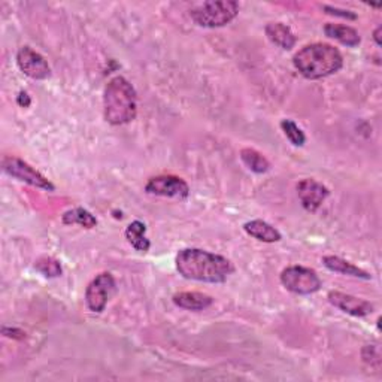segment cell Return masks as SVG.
I'll return each mask as SVG.
<instances>
[{"mask_svg": "<svg viewBox=\"0 0 382 382\" xmlns=\"http://www.w3.org/2000/svg\"><path fill=\"white\" fill-rule=\"evenodd\" d=\"M176 271L185 279L200 283L221 284L234 272V267L226 257L197 248H185L176 254Z\"/></svg>", "mask_w": 382, "mask_h": 382, "instance_id": "6da1fadb", "label": "cell"}, {"mask_svg": "<svg viewBox=\"0 0 382 382\" xmlns=\"http://www.w3.org/2000/svg\"><path fill=\"white\" fill-rule=\"evenodd\" d=\"M295 67L308 80H321L339 72L344 66V57L338 48L329 43H311L296 52Z\"/></svg>", "mask_w": 382, "mask_h": 382, "instance_id": "7a4b0ae2", "label": "cell"}, {"mask_svg": "<svg viewBox=\"0 0 382 382\" xmlns=\"http://www.w3.org/2000/svg\"><path fill=\"white\" fill-rule=\"evenodd\" d=\"M105 120L112 126H122L138 115V94L134 87L122 76L106 84L104 93Z\"/></svg>", "mask_w": 382, "mask_h": 382, "instance_id": "3957f363", "label": "cell"}, {"mask_svg": "<svg viewBox=\"0 0 382 382\" xmlns=\"http://www.w3.org/2000/svg\"><path fill=\"white\" fill-rule=\"evenodd\" d=\"M239 14V3L233 0L222 2H204L191 9V18L200 27L215 29L227 26Z\"/></svg>", "mask_w": 382, "mask_h": 382, "instance_id": "277c9868", "label": "cell"}, {"mask_svg": "<svg viewBox=\"0 0 382 382\" xmlns=\"http://www.w3.org/2000/svg\"><path fill=\"white\" fill-rule=\"evenodd\" d=\"M281 284L288 291L300 296L313 295L321 288V279L318 274L309 267L290 266L281 274Z\"/></svg>", "mask_w": 382, "mask_h": 382, "instance_id": "5b68a950", "label": "cell"}, {"mask_svg": "<svg viewBox=\"0 0 382 382\" xmlns=\"http://www.w3.org/2000/svg\"><path fill=\"white\" fill-rule=\"evenodd\" d=\"M2 167L5 174L18 179V181L21 183H26L31 187H36L45 191H55V187L50 179L45 178L41 172L35 169V167H31L24 160L18 159V157H10V155L3 157Z\"/></svg>", "mask_w": 382, "mask_h": 382, "instance_id": "8992f818", "label": "cell"}, {"mask_svg": "<svg viewBox=\"0 0 382 382\" xmlns=\"http://www.w3.org/2000/svg\"><path fill=\"white\" fill-rule=\"evenodd\" d=\"M115 291V279L109 272L99 274L85 290V303L92 312H104L108 300Z\"/></svg>", "mask_w": 382, "mask_h": 382, "instance_id": "52a82bcc", "label": "cell"}, {"mask_svg": "<svg viewBox=\"0 0 382 382\" xmlns=\"http://www.w3.org/2000/svg\"><path fill=\"white\" fill-rule=\"evenodd\" d=\"M145 191L153 196L172 197L184 200L190 196V187L183 178L175 175H159L150 178V181L145 185Z\"/></svg>", "mask_w": 382, "mask_h": 382, "instance_id": "ba28073f", "label": "cell"}, {"mask_svg": "<svg viewBox=\"0 0 382 382\" xmlns=\"http://www.w3.org/2000/svg\"><path fill=\"white\" fill-rule=\"evenodd\" d=\"M17 64L20 71L31 78V80H47L51 75L48 62L30 47L20 48V51L17 52Z\"/></svg>", "mask_w": 382, "mask_h": 382, "instance_id": "9c48e42d", "label": "cell"}, {"mask_svg": "<svg viewBox=\"0 0 382 382\" xmlns=\"http://www.w3.org/2000/svg\"><path fill=\"white\" fill-rule=\"evenodd\" d=\"M329 194V188L312 178L302 179L297 184V196L300 199V204L308 212L318 211Z\"/></svg>", "mask_w": 382, "mask_h": 382, "instance_id": "30bf717a", "label": "cell"}, {"mask_svg": "<svg viewBox=\"0 0 382 382\" xmlns=\"http://www.w3.org/2000/svg\"><path fill=\"white\" fill-rule=\"evenodd\" d=\"M327 299L334 308L341 309L345 313H350L353 317H367L374 312V305L370 302L341 293V291H330Z\"/></svg>", "mask_w": 382, "mask_h": 382, "instance_id": "8fae6325", "label": "cell"}, {"mask_svg": "<svg viewBox=\"0 0 382 382\" xmlns=\"http://www.w3.org/2000/svg\"><path fill=\"white\" fill-rule=\"evenodd\" d=\"M243 230L248 233L251 238L266 243H274L283 239V234L279 233V230L263 220L248 221L243 226Z\"/></svg>", "mask_w": 382, "mask_h": 382, "instance_id": "7c38bea8", "label": "cell"}, {"mask_svg": "<svg viewBox=\"0 0 382 382\" xmlns=\"http://www.w3.org/2000/svg\"><path fill=\"white\" fill-rule=\"evenodd\" d=\"M174 303L181 309L204 311L212 305L213 299L208 295L197 293V291H183L174 296Z\"/></svg>", "mask_w": 382, "mask_h": 382, "instance_id": "4fadbf2b", "label": "cell"}, {"mask_svg": "<svg viewBox=\"0 0 382 382\" xmlns=\"http://www.w3.org/2000/svg\"><path fill=\"white\" fill-rule=\"evenodd\" d=\"M264 31H266V36L269 38V41L275 43L276 47L287 50V51L295 48V45H296L295 33L290 30V27L283 24V22H269Z\"/></svg>", "mask_w": 382, "mask_h": 382, "instance_id": "5bb4252c", "label": "cell"}, {"mask_svg": "<svg viewBox=\"0 0 382 382\" xmlns=\"http://www.w3.org/2000/svg\"><path fill=\"white\" fill-rule=\"evenodd\" d=\"M325 36H329L339 43L345 45V47L354 48L360 43L362 38L358 35V31L351 26H344V24H334V22H329V24L324 26Z\"/></svg>", "mask_w": 382, "mask_h": 382, "instance_id": "9a60e30c", "label": "cell"}, {"mask_svg": "<svg viewBox=\"0 0 382 382\" xmlns=\"http://www.w3.org/2000/svg\"><path fill=\"white\" fill-rule=\"evenodd\" d=\"M323 264L329 269L332 272L336 274H342L348 276H354V278H360V279H370V275L360 269L358 266L344 260L341 257L336 255H325L323 257Z\"/></svg>", "mask_w": 382, "mask_h": 382, "instance_id": "2e32d148", "label": "cell"}, {"mask_svg": "<svg viewBox=\"0 0 382 382\" xmlns=\"http://www.w3.org/2000/svg\"><path fill=\"white\" fill-rule=\"evenodd\" d=\"M147 226L142 221H133L126 229V239L139 253H147L151 248V242L147 238Z\"/></svg>", "mask_w": 382, "mask_h": 382, "instance_id": "e0dca14e", "label": "cell"}, {"mask_svg": "<svg viewBox=\"0 0 382 382\" xmlns=\"http://www.w3.org/2000/svg\"><path fill=\"white\" fill-rule=\"evenodd\" d=\"M241 160L250 171L258 175L266 174L269 169H271V163H269L266 157L262 153H258L253 148H243L241 151Z\"/></svg>", "mask_w": 382, "mask_h": 382, "instance_id": "ac0fdd59", "label": "cell"}, {"mask_svg": "<svg viewBox=\"0 0 382 382\" xmlns=\"http://www.w3.org/2000/svg\"><path fill=\"white\" fill-rule=\"evenodd\" d=\"M62 220H63V224H67V226H71V224H78V226L85 227V229H93L97 226L96 217L92 212H88L84 208L67 211Z\"/></svg>", "mask_w": 382, "mask_h": 382, "instance_id": "d6986e66", "label": "cell"}, {"mask_svg": "<svg viewBox=\"0 0 382 382\" xmlns=\"http://www.w3.org/2000/svg\"><path fill=\"white\" fill-rule=\"evenodd\" d=\"M281 129H283L287 139L295 145V147H303L306 142L305 133L296 125L293 120H283L281 121Z\"/></svg>", "mask_w": 382, "mask_h": 382, "instance_id": "ffe728a7", "label": "cell"}, {"mask_svg": "<svg viewBox=\"0 0 382 382\" xmlns=\"http://www.w3.org/2000/svg\"><path fill=\"white\" fill-rule=\"evenodd\" d=\"M35 269L47 278H57L62 275V264L52 257H41L35 263Z\"/></svg>", "mask_w": 382, "mask_h": 382, "instance_id": "44dd1931", "label": "cell"}, {"mask_svg": "<svg viewBox=\"0 0 382 382\" xmlns=\"http://www.w3.org/2000/svg\"><path fill=\"white\" fill-rule=\"evenodd\" d=\"M363 360H365V363L370 365L372 367L379 369V366H381L379 348L376 345H366L363 348Z\"/></svg>", "mask_w": 382, "mask_h": 382, "instance_id": "7402d4cb", "label": "cell"}, {"mask_svg": "<svg viewBox=\"0 0 382 382\" xmlns=\"http://www.w3.org/2000/svg\"><path fill=\"white\" fill-rule=\"evenodd\" d=\"M324 10L329 15H336V17H342V18H348V20H355L357 18V15L350 13V10H341V9H336V8H332V6H324Z\"/></svg>", "mask_w": 382, "mask_h": 382, "instance_id": "603a6c76", "label": "cell"}, {"mask_svg": "<svg viewBox=\"0 0 382 382\" xmlns=\"http://www.w3.org/2000/svg\"><path fill=\"white\" fill-rule=\"evenodd\" d=\"M3 334L6 338H13V339H22L26 336L24 332H21L20 329H9V327H3L2 329Z\"/></svg>", "mask_w": 382, "mask_h": 382, "instance_id": "cb8c5ba5", "label": "cell"}, {"mask_svg": "<svg viewBox=\"0 0 382 382\" xmlns=\"http://www.w3.org/2000/svg\"><path fill=\"white\" fill-rule=\"evenodd\" d=\"M18 104H20L21 106L27 108V106L30 105V97H29V94H27V93H20V96H18Z\"/></svg>", "mask_w": 382, "mask_h": 382, "instance_id": "d4e9b609", "label": "cell"}, {"mask_svg": "<svg viewBox=\"0 0 382 382\" xmlns=\"http://www.w3.org/2000/svg\"><path fill=\"white\" fill-rule=\"evenodd\" d=\"M381 30H382V27L381 26H378L376 27V30H375V33H374V39H375V42H376V45H378V47H381V45H382V42H381Z\"/></svg>", "mask_w": 382, "mask_h": 382, "instance_id": "484cf974", "label": "cell"}]
</instances>
